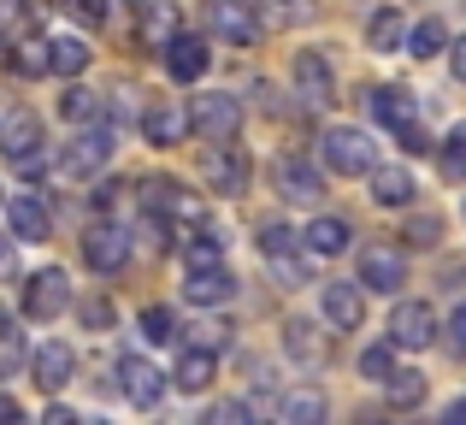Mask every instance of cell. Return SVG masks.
Segmentation results:
<instances>
[{
    "label": "cell",
    "instance_id": "1",
    "mask_svg": "<svg viewBox=\"0 0 466 425\" xmlns=\"http://www.w3.org/2000/svg\"><path fill=\"white\" fill-rule=\"evenodd\" d=\"M319 154H325V166L337 177L372 172V137H366V130H354V125H330L325 137H319Z\"/></svg>",
    "mask_w": 466,
    "mask_h": 425
},
{
    "label": "cell",
    "instance_id": "2",
    "mask_svg": "<svg viewBox=\"0 0 466 425\" xmlns=\"http://www.w3.org/2000/svg\"><path fill=\"white\" fill-rule=\"evenodd\" d=\"M113 148H118V137L113 130H83V137H71L66 142V154H59V177H71V184H89L95 172H101L106 160H113Z\"/></svg>",
    "mask_w": 466,
    "mask_h": 425
},
{
    "label": "cell",
    "instance_id": "3",
    "mask_svg": "<svg viewBox=\"0 0 466 425\" xmlns=\"http://www.w3.org/2000/svg\"><path fill=\"white\" fill-rule=\"evenodd\" d=\"M189 130L207 142H230L242 130V106L237 95H195L189 101Z\"/></svg>",
    "mask_w": 466,
    "mask_h": 425
},
{
    "label": "cell",
    "instance_id": "4",
    "mask_svg": "<svg viewBox=\"0 0 466 425\" xmlns=\"http://www.w3.org/2000/svg\"><path fill=\"white\" fill-rule=\"evenodd\" d=\"M66 308H71V278L59 272V266H47V272H35L30 284H24V313H30V319L54 325Z\"/></svg>",
    "mask_w": 466,
    "mask_h": 425
},
{
    "label": "cell",
    "instance_id": "5",
    "mask_svg": "<svg viewBox=\"0 0 466 425\" xmlns=\"http://www.w3.org/2000/svg\"><path fill=\"white\" fill-rule=\"evenodd\" d=\"M118 390H125L130 408H159V396H166V372H159L154 360H142V355H125V360H118Z\"/></svg>",
    "mask_w": 466,
    "mask_h": 425
},
{
    "label": "cell",
    "instance_id": "6",
    "mask_svg": "<svg viewBox=\"0 0 466 425\" xmlns=\"http://www.w3.org/2000/svg\"><path fill=\"white\" fill-rule=\"evenodd\" d=\"M207 24H213V35H225V42H237V47L260 42L254 0H207Z\"/></svg>",
    "mask_w": 466,
    "mask_h": 425
},
{
    "label": "cell",
    "instance_id": "7",
    "mask_svg": "<svg viewBox=\"0 0 466 425\" xmlns=\"http://www.w3.org/2000/svg\"><path fill=\"white\" fill-rule=\"evenodd\" d=\"M0 148H6L12 166H24L30 154H42V118H35L30 106H12V113L0 118Z\"/></svg>",
    "mask_w": 466,
    "mask_h": 425
},
{
    "label": "cell",
    "instance_id": "8",
    "mask_svg": "<svg viewBox=\"0 0 466 425\" xmlns=\"http://www.w3.org/2000/svg\"><path fill=\"white\" fill-rule=\"evenodd\" d=\"M431 337H437V313L425 301H401L390 313V343L396 349H431Z\"/></svg>",
    "mask_w": 466,
    "mask_h": 425
},
{
    "label": "cell",
    "instance_id": "9",
    "mask_svg": "<svg viewBox=\"0 0 466 425\" xmlns=\"http://www.w3.org/2000/svg\"><path fill=\"white\" fill-rule=\"evenodd\" d=\"M207 189H218V196H242V189H248V154L230 148V142H218V148L207 154Z\"/></svg>",
    "mask_w": 466,
    "mask_h": 425
},
{
    "label": "cell",
    "instance_id": "10",
    "mask_svg": "<svg viewBox=\"0 0 466 425\" xmlns=\"http://www.w3.org/2000/svg\"><path fill=\"white\" fill-rule=\"evenodd\" d=\"M278 196H284V201H301V207H313V201L325 196V177H319L313 166L301 160V154H284V160H278Z\"/></svg>",
    "mask_w": 466,
    "mask_h": 425
},
{
    "label": "cell",
    "instance_id": "11",
    "mask_svg": "<svg viewBox=\"0 0 466 425\" xmlns=\"http://www.w3.org/2000/svg\"><path fill=\"white\" fill-rule=\"evenodd\" d=\"M360 284L366 289H401L408 284V260L396 248H384V242H372V248H360Z\"/></svg>",
    "mask_w": 466,
    "mask_h": 425
},
{
    "label": "cell",
    "instance_id": "12",
    "mask_svg": "<svg viewBox=\"0 0 466 425\" xmlns=\"http://www.w3.org/2000/svg\"><path fill=\"white\" fill-rule=\"evenodd\" d=\"M260 254L278 266V278H284V284H308V266H301V254H296V230L266 225L260 230Z\"/></svg>",
    "mask_w": 466,
    "mask_h": 425
},
{
    "label": "cell",
    "instance_id": "13",
    "mask_svg": "<svg viewBox=\"0 0 466 425\" xmlns=\"http://www.w3.org/2000/svg\"><path fill=\"white\" fill-rule=\"evenodd\" d=\"M83 260H89L95 272H118V266L130 260V237L118 225H95L89 237H83Z\"/></svg>",
    "mask_w": 466,
    "mask_h": 425
},
{
    "label": "cell",
    "instance_id": "14",
    "mask_svg": "<svg viewBox=\"0 0 466 425\" xmlns=\"http://www.w3.org/2000/svg\"><path fill=\"white\" fill-rule=\"evenodd\" d=\"M30 367H35V384L54 396V390H66L71 372H77V349H71V343H42L30 355Z\"/></svg>",
    "mask_w": 466,
    "mask_h": 425
},
{
    "label": "cell",
    "instance_id": "15",
    "mask_svg": "<svg viewBox=\"0 0 466 425\" xmlns=\"http://www.w3.org/2000/svg\"><path fill=\"white\" fill-rule=\"evenodd\" d=\"M183 296H189L195 308H218V301L237 296V278H230L225 266H189V278H183Z\"/></svg>",
    "mask_w": 466,
    "mask_h": 425
},
{
    "label": "cell",
    "instance_id": "16",
    "mask_svg": "<svg viewBox=\"0 0 466 425\" xmlns=\"http://www.w3.org/2000/svg\"><path fill=\"white\" fill-rule=\"evenodd\" d=\"M207 66H213V54H207L201 35H171V42H166V71L177 83H195Z\"/></svg>",
    "mask_w": 466,
    "mask_h": 425
},
{
    "label": "cell",
    "instance_id": "17",
    "mask_svg": "<svg viewBox=\"0 0 466 425\" xmlns=\"http://www.w3.org/2000/svg\"><path fill=\"white\" fill-rule=\"evenodd\" d=\"M296 89L308 95L313 106H325V101H337V77H330V66H325V54H296Z\"/></svg>",
    "mask_w": 466,
    "mask_h": 425
},
{
    "label": "cell",
    "instance_id": "18",
    "mask_svg": "<svg viewBox=\"0 0 466 425\" xmlns=\"http://www.w3.org/2000/svg\"><path fill=\"white\" fill-rule=\"evenodd\" d=\"M319 308H325V319L337 325V331H354V325H360V313H366V301H360V289H354V284H325Z\"/></svg>",
    "mask_w": 466,
    "mask_h": 425
},
{
    "label": "cell",
    "instance_id": "19",
    "mask_svg": "<svg viewBox=\"0 0 466 425\" xmlns=\"http://www.w3.org/2000/svg\"><path fill=\"white\" fill-rule=\"evenodd\" d=\"M6 230L18 242H42L47 237V207L35 196H18V201H6Z\"/></svg>",
    "mask_w": 466,
    "mask_h": 425
},
{
    "label": "cell",
    "instance_id": "20",
    "mask_svg": "<svg viewBox=\"0 0 466 425\" xmlns=\"http://www.w3.org/2000/svg\"><path fill=\"white\" fill-rule=\"evenodd\" d=\"M372 196H378V207H408L413 177L401 172V166H372Z\"/></svg>",
    "mask_w": 466,
    "mask_h": 425
},
{
    "label": "cell",
    "instance_id": "21",
    "mask_svg": "<svg viewBox=\"0 0 466 425\" xmlns=\"http://www.w3.org/2000/svg\"><path fill=\"white\" fill-rule=\"evenodd\" d=\"M413 95L408 89H372V118L378 125H390V130H401V125H413Z\"/></svg>",
    "mask_w": 466,
    "mask_h": 425
},
{
    "label": "cell",
    "instance_id": "22",
    "mask_svg": "<svg viewBox=\"0 0 466 425\" xmlns=\"http://www.w3.org/2000/svg\"><path fill=\"white\" fill-rule=\"evenodd\" d=\"M142 130H148V142H159V148H171V142L189 130V106H154L148 118H142Z\"/></svg>",
    "mask_w": 466,
    "mask_h": 425
},
{
    "label": "cell",
    "instance_id": "23",
    "mask_svg": "<svg viewBox=\"0 0 466 425\" xmlns=\"http://www.w3.org/2000/svg\"><path fill=\"white\" fill-rule=\"evenodd\" d=\"M47 54H54V71L59 77H77V71H89V42H83V35H54V42H47Z\"/></svg>",
    "mask_w": 466,
    "mask_h": 425
},
{
    "label": "cell",
    "instance_id": "24",
    "mask_svg": "<svg viewBox=\"0 0 466 425\" xmlns=\"http://www.w3.org/2000/svg\"><path fill=\"white\" fill-rule=\"evenodd\" d=\"M284 349H289V360H296V367H325V343L313 337L308 319H296V325L284 331Z\"/></svg>",
    "mask_w": 466,
    "mask_h": 425
},
{
    "label": "cell",
    "instance_id": "25",
    "mask_svg": "<svg viewBox=\"0 0 466 425\" xmlns=\"http://www.w3.org/2000/svg\"><path fill=\"white\" fill-rule=\"evenodd\" d=\"M401 35H408V18H401L396 6L372 12V24H366V42H372L378 54H390V47H401Z\"/></svg>",
    "mask_w": 466,
    "mask_h": 425
},
{
    "label": "cell",
    "instance_id": "26",
    "mask_svg": "<svg viewBox=\"0 0 466 425\" xmlns=\"http://www.w3.org/2000/svg\"><path fill=\"white\" fill-rule=\"evenodd\" d=\"M349 237H354L349 218H313V225H308V248L313 254H342V248H349Z\"/></svg>",
    "mask_w": 466,
    "mask_h": 425
},
{
    "label": "cell",
    "instance_id": "27",
    "mask_svg": "<svg viewBox=\"0 0 466 425\" xmlns=\"http://www.w3.org/2000/svg\"><path fill=\"white\" fill-rule=\"evenodd\" d=\"M213 384V349H189V355L177 360V390H207Z\"/></svg>",
    "mask_w": 466,
    "mask_h": 425
},
{
    "label": "cell",
    "instance_id": "28",
    "mask_svg": "<svg viewBox=\"0 0 466 425\" xmlns=\"http://www.w3.org/2000/svg\"><path fill=\"white\" fill-rule=\"evenodd\" d=\"M12 66H18V77H47V71H54V54H47L42 35H30V42L12 47Z\"/></svg>",
    "mask_w": 466,
    "mask_h": 425
},
{
    "label": "cell",
    "instance_id": "29",
    "mask_svg": "<svg viewBox=\"0 0 466 425\" xmlns=\"http://www.w3.org/2000/svg\"><path fill=\"white\" fill-rule=\"evenodd\" d=\"M449 47V30H443V18H425V24H413V35H408V54L413 59H431V54H443Z\"/></svg>",
    "mask_w": 466,
    "mask_h": 425
},
{
    "label": "cell",
    "instance_id": "30",
    "mask_svg": "<svg viewBox=\"0 0 466 425\" xmlns=\"http://www.w3.org/2000/svg\"><path fill=\"white\" fill-rule=\"evenodd\" d=\"M59 113H66L71 125H89V118H101V95H95V89H83V83H71V89H66V101H59Z\"/></svg>",
    "mask_w": 466,
    "mask_h": 425
},
{
    "label": "cell",
    "instance_id": "31",
    "mask_svg": "<svg viewBox=\"0 0 466 425\" xmlns=\"http://www.w3.org/2000/svg\"><path fill=\"white\" fill-rule=\"evenodd\" d=\"M289 425H313V420H325V396L319 390H296V396H284V408H278Z\"/></svg>",
    "mask_w": 466,
    "mask_h": 425
},
{
    "label": "cell",
    "instance_id": "32",
    "mask_svg": "<svg viewBox=\"0 0 466 425\" xmlns=\"http://www.w3.org/2000/svg\"><path fill=\"white\" fill-rule=\"evenodd\" d=\"M437 166H443L449 184H466V125L449 130V142H443V154H437Z\"/></svg>",
    "mask_w": 466,
    "mask_h": 425
},
{
    "label": "cell",
    "instance_id": "33",
    "mask_svg": "<svg viewBox=\"0 0 466 425\" xmlns=\"http://www.w3.org/2000/svg\"><path fill=\"white\" fill-rule=\"evenodd\" d=\"M390 408H420L425 402V379L420 372H390Z\"/></svg>",
    "mask_w": 466,
    "mask_h": 425
},
{
    "label": "cell",
    "instance_id": "34",
    "mask_svg": "<svg viewBox=\"0 0 466 425\" xmlns=\"http://www.w3.org/2000/svg\"><path fill=\"white\" fill-rule=\"evenodd\" d=\"M24 355H30V349H24V331L18 325H0V379H12V372L24 367Z\"/></svg>",
    "mask_w": 466,
    "mask_h": 425
},
{
    "label": "cell",
    "instance_id": "35",
    "mask_svg": "<svg viewBox=\"0 0 466 425\" xmlns=\"http://www.w3.org/2000/svg\"><path fill=\"white\" fill-rule=\"evenodd\" d=\"M360 372H366L372 384H384L390 372H396V343H372V349L360 355Z\"/></svg>",
    "mask_w": 466,
    "mask_h": 425
},
{
    "label": "cell",
    "instance_id": "36",
    "mask_svg": "<svg viewBox=\"0 0 466 425\" xmlns=\"http://www.w3.org/2000/svg\"><path fill=\"white\" fill-rule=\"evenodd\" d=\"M77 319L89 325V331H106V325L118 319V308H113L106 296H83V301H77Z\"/></svg>",
    "mask_w": 466,
    "mask_h": 425
},
{
    "label": "cell",
    "instance_id": "37",
    "mask_svg": "<svg viewBox=\"0 0 466 425\" xmlns=\"http://www.w3.org/2000/svg\"><path fill=\"white\" fill-rule=\"evenodd\" d=\"M171 331H177V319H171L166 308H148V313H142V343H171Z\"/></svg>",
    "mask_w": 466,
    "mask_h": 425
},
{
    "label": "cell",
    "instance_id": "38",
    "mask_svg": "<svg viewBox=\"0 0 466 425\" xmlns=\"http://www.w3.org/2000/svg\"><path fill=\"white\" fill-rule=\"evenodd\" d=\"M142 207H177V184H171V177H148V184H142Z\"/></svg>",
    "mask_w": 466,
    "mask_h": 425
},
{
    "label": "cell",
    "instance_id": "39",
    "mask_svg": "<svg viewBox=\"0 0 466 425\" xmlns=\"http://www.w3.org/2000/svg\"><path fill=\"white\" fill-rule=\"evenodd\" d=\"M66 12L77 24H106V0H66Z\"/></svg>",
    "mask_w": 466,
    "mask_h": 425
},
{
    "label": "cell",
    "instance_id": "40",
    "mask_svg": "<svg viewBox=\"0 0 466 425\" xmlns=\"http://www.w3.org/2000/svg\"><path fill=\"white\" fill-rule=\"evenodd\" d=\"M396 137H401V148H408V154H425V148H431V137L420 130V118H413V125H401Z\"/></svg>",
    "mask_w": 466,
    "mask_h": 425
},
{
    "label": "cell",
    "instance_id": "41",
    "mask_svg": "<svg viewBox=\"0 0 466 425\" xmlns=\"http://www.w3.org/2000/svg\"><path fill=\"white\" fill-rule=\"evenodd\" d=\"M408 242H413V248H431V242H437V218H413V225H408Z\"/></svg>",
    "mask_w": 466,
    "mask_h": 425
},
{
    "label": "cell",
    "instance_id": "42",
    "mask_svg": "<svg viewBox=\"0 0 466 425\" xmlns=\"http://www.w3.org/2000/svg\"><path fill=\"white\" fill-rule=\"evenodd\" d=\"M308 18V6H296V0H272V24H301Z\"/></svg>",
    "mask_w": 466,
    "mask_h": 425
},
{
    "label": "cell",
    "instance_id": "43",
    "mask_svg": "<svg viewBox=\"0 0 466 425\" xmlns=\"http://www.w3.org/2000/svg\"><path fill=\"white\" fill-rule=\"evenodd\" d=\"M30 18V6H24V0H0V24H24Z\"/></svg>",
    "mask_w": 466,
    "mask_h": 425
},
{
    "label": "cell",
    "instance_id": "44",
    "mask_svg": "<svg viewBox=\"0 0 466 425\" xmlns=\"http://www.w3.org/2000/svg\"><path fill=\"white\" fill-rule=\"evenodd\" d=\"M449 59H455V77L466 83V35H455V47H449Z\"/></svg>",
    "mask_w": 466,
    "mask_h": 425
},
{
    "label": "cell",
    "instance_id": "45",
    "mask_svg": "<svg viewBox=\"0 0 466 425\" xmlns=\"http://www.w3.org/2000/svg\"><path fill=\"white\" fill-rule=\"evenodd\" d=\"M449 331H455V349H466V301L455 308V319H449Z\"/></svg>",
    "mask_w": 466,
    "mask_h": 425
},
{
    "label": "cell",
    "instance_id": "46",
    "mask_svg": "<svg viewBox=\"0 0 466 425\" xmlns=\"http://www.w3.org/2000/svg\"><path fill=\"white\" fill-rule=\"evenodd\" d=\"M213 420H248V408H242V402H218Z\"/></svg>",
    "mask_w": 466,
    "mask_h": 425
},
{
    "label": "cell",
    "instance_id": "47",
    "mask_svg": "<svg viewBox=\"0 0 466 425\" xmlns=\"http://www.w3.org/2000/svg\"><path fill=\"white\" fill-rule=\"evenodd\" d=\"M0 420H24V402H12V396H0Z\"/></svg>",
    "mask_w": 466,
    "mask_h": 425
},
{
    "label": "cell",
    "instance_id": "48",
    "mask_svg": "<svg viewBox=\"0 0 466 425\" xmlns=\"http://www.w3.org/2000/svg\"><path fill=\"white\" fill-rule=\"evenodd\" d=\"M6 272H12V242L0 237V278H6Z\"/></svg>",
    "mask_w": 466,
    "mask_h": 425
},
{
    "label": "cell",
    "instance_id": "49",
    "mask_svg": "<svg viewBox=\"0 0 466 425\" xmlns=\"http://www.w3.org/2000/svg\"><path fill=\"white\" fill-rule=\"evenodd\" d=\"M449 420H466V402H455V408H449Z\"/></svg>",
    "mask_w": 466,
    "mask_h": 425
},
{
    "label": "cell",
    "instance_id": "50",
    "mask_svg": "<svg viewBox=\"0 0 466 425\" xmlns=\"http://www.w3.org/2000/svg\"><path fill=\"white\" fill-rule=\"evenodd\" d=\"M0 59H6V47H0Z\"/></svg>",
    "mask_w": 466,
    "mask_h": 425
}]
</instances>
